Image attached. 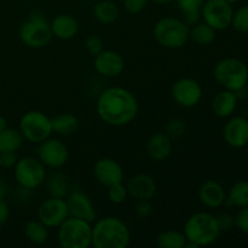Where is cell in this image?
<instances>
[{"label": "cell", "mask_w": 248, "mask_h": 248, "mask_svg": "<svg viewBox=\"0 0 248 248\" xmlns=\"http://www.w3.org/2000/svg\"><path fill=\"white\" fill-rule=\"evenodd\" d=\"M131 234L120 218L103 217L92 225V246L96 248H126Z\"/></svg>", "instance_id": "3957f363"}, {"label": "cell", "mask_w": 248, "mask_h": 248, "mask_svg": "<svg viewBox=\"0 0 248 248\" xmlns=\"http://www.w3.org/2000/svg\"><path fill=\"white\" fill-rule=\"evenodd\" d=\"M19 132L23 138L33 144H39L53 133L51 118L40 110L27 111L19 120Z\"/></svg>", "instance_id": "ba28073f"}, {"label": "cell", "mask_w": 248, "mask_h": 248, "mask_svg": "<svg viewBox=\"0 0 248 248\" xmlns=\"http://www.w3.org/2000/svg\"><path fill=\"white\" fill-rule=\"evenodd\" d=\"M136 212L140 218L149 217L153 212L152 203L149 202V200H140L136 206Z\"/></svg>", "instance_id": "ab89813d"}, {"label": "cell", "mask_w": 248, "mask_h": 248, "mask_svg": "<svg viewBox=\"0 0 248 248\" xmlns=\"http://www.w3.org/2000/svg\"><path fill=\"white\" fill-rule=\"evenodd\" d=\"M224 205L228 207H246L248 206V181H239L230 188Z\"/></svg>", "instance_id": "484cf974"}, {"label": "cell", "mask_w": 248, "mask_h": 248, "mask_svg": "<svg viewBox=\"0 0 248 248\" xmlns=\"http://www.w3.org/2000/svg\"><path fill=\"white\" fill-rule=\"evenodd\" d=\"M69 216L92 223L96 219V210L91 199L82 191H73L67 196Z\"/></svg>", "instance_id": "e0dca14e"}, {"label": "cell", "mask_w": 248, "mask_h": 248, "mask_svg": "<svg viewBox=\"0 0 248 248\" xmlns=\"http://www.w3.org/2000/svg\"><path fill=\"white\" fill-rule=\"evenodd\" d=\"M190 39L198 45H211L216 40V31L205 22L190 27Z\"/></svg>", "instance_id": "f546056e"}, {"label": "cell", "mask_w": 248, "mask_h": 248, "mask_svg": "<svg viewBox=\"0 0 248 248\" xmlns=\"http://www.w3.org/2000/svg\"><path fill=\"white\" fill-rule=\"evenodd\" d=\"M50 24L53 36L61 40H70L79 33V22L72 15H57Z\"/></svg>", "instance_id": "ffe728a7"}, {"label": "cell", "mask_w": 248, "mask_h": 248, "mask_svg": "<svg viewBox=\"0 0 248 248\" xmlns=\"http://www.w3.org/2000/svg\"><path fill=\"white\" fill-rule=\"evenodd\" d=\"M53 38L51 24L41 11L34 10L19 28V39L31 48H41L48 45Z\"/></svg>", "instance_id": "8992f818"}, {"label": "cell", "mask_w": 248, "mask_h": 248, "mask_svg": "<svg viewBox=\"0 0 248 248\" xmlns=\"http://www.w3.org/2000/svg\"><path fill=\"white\" fill-rule=\"evenodd\" d=\"M23 136L16 128H5L0 132V153L17 152L23 144Z\"/></svg>", "instance_id": "83f0119b"}, {"label": "cell", "mask_w": 248, "mask_h": 248, "mask_svg": "<svg viewBox=\"0 0 248 248\" xmlns=\"http://www.w3.org/2000/svg\"><path fill=\"white\" fill-rule=\"evenodd\" d=\"M178 9L183 12V21L189 27L201 22V9L205 0H176Z\"/></svg>", "instance_id": "d4e9b609"}, {"label": "cell", "mask_w": 248, "mask_h": 248, "mask_svg": "<svg viewBox=\"0 0 248 248\" xmlns=\"http://www.w3.org/2000/svg\"><path fill=\"white\" fill-rule=\"evenodd\" d=\"M183 232L186 237V248H198L215 244L222 232L216 216L196 212L186 219Z\"/></svg>", "instance_id": "7a4b0ae2"}, {"label": "cell", "mask_w": 248, "mask_h": 248, "mask_svg": "<svg viewBox=\"0 0 248 248\" xmlns=\"http://www.w3.org/2000/svg\"><path fill=\"white\" fill-rule=\"evenodd\" d=\"M232 15L234 10L232 4L225 0H206L201 9V18L216 31L229 28L232 26Z\"/></svg>", "instance_id": "30bf717a"}, {"label": "cell", "mask_w": 248, "mask_h": 248, "mask_svg": "<svg viewBox=\"0 0 248 248\" xmlns=\"http://www.w3.org/2000/svg\"><path fill=\"white\" fill-rule=\"evenodd\" d=\"M237 101H239V98H237L236 92L224 89L216 94L212 103H211V107H212L213 113L218 118L227 119L230 118L236 110Z\"/></svg>", "instance_id": "7402d4cb"}, {"label": "cell", "mask_w": 248, "mask_h": 248, "mask_svg": "<svg viewBox=\"0 0 248 248\" xmlns=\"http://www.w3.org/2000/svg\"><path fill=\"white\" fill-rule=\"evenodd\" d=\"M93 16L99 23L108 26L118 21L120 10L118 5L111 0H99L93 7Z\"/></svg>", "instance_id": "603a6c76"}, {"label": "cell", "mask_w": 248, "mask_h": 248, "mask_svg": "<svg viewBox=\"0 0 248 248\" xmlns=\"http://www.w3.org/2000/svg\"><path fill=\"white\" fill-rule=\"evenodd\" d=\"M149 0H124V7L128 14H140L147 7Z\"/></svg>", "instance_id": "8d00e7d4"}, {"label": "cell", "mask_w": 248, "mask_h": 248, "mask_svg": "<svg viewBox=\"0 0 248 248\" xmlns=\"http://www.w3.org/2000/svg\"><path fill=\"white\" fill-rule=\"evenodd\" d=\"M245 155H246V159H247V161H248V144L246 145V152H245Z\"/></svg>", "instance_id": "bcb514c9"}, {"label": "cell", "mask_w": 248, "mask_h": 248, "mask_svg": "<svg viewBox=\"0 0 248 248\" xmlns=\"http://www.w3.org/2000/svg\"><path fill=\"white\" fill-rule=\"evenodd\" d=\"M127 198L128 193L124 182L114 184V186H109L108 188V199L110 200V202L115 203V205H120V203L125 202Z\"/></svg>", "instance_id": "d6a6232c"}, {"label": "cell", "mask_w": 248, "mask_h": 248, "mask_svg": "<svg viewBox=\"0 0 248 248\" xmlns=\"http://www.w3.org/2000/svg\"><path fill=\"white\" fill-rule=\"evenodd\" d=\"M93 1H99V0H93Z\"/></svg>", "instance_id": "7dc6e473"}, {"label": "cell", "mask_w": 248, "mask_h": 248, "mask_svg": "<svg viewBox=\"0 0 248 248\" xmlns=\"http://www.w3.org/2000/svg\"><path fill=\"white\" fill-rule=\"evenodd\" d=\"M172 140L165 132L154 133L147 143V153L154 161H164L172 153Z\"/></svg>", "instance_id": "44dd1931"}, {"label": "cell", "mask_w": 248, "mask_h": 248, "mask_svg": "<svg viewBox=\"0 0 248 248\" xmlns=\"http://www.w3.org/2000/svg\"><path fill=\"white\" fill-rule=\"evenodd\" d=\"M225 1H227V2H229V4H235V2H237V1H239V0H225Z\"/></svg>", "instance_id": "f6af8a7d"}, {"label": "cell", "mask_w": 248, "mask_h": 248, "mask_svg": "<svg viewBox=\"0 0 248 248\" xmlns=\"http://www.w3.org/2000/svg\"><path fill=\"white\" fill-rule=\"evenodd\" d=\"M97 114L106 124L115 127L128 125L138 114V101L135 94L124 87L104 90L97 98Z\"/></svg>", "instance_id": "6da1fadb"}, {"label": "cell", "mask_w": 248, "mask_h": 248, "mask_svg": "<svg viewBox=\"0 0 248 248\" xmlns=\"http://www.w3.org/2000/svg\"><path fill=\"white\" fill-rule=\"evenodd\" d=\"M85 48L91 56H97L99 52L104 50V41L103 39L96 34H91L85 40Z\"/></svg>", "instance_id": "e575fe53"}, {"label": "cell", "mask_w": 248, "mask_h": 248, "mask_svg": "<svg viewBox=\"0 0 248 248\" xmlns=\"http://www.w3.org/2000/svg\"><path fill=\"white\" fill-rule=\"evenodd\" d=\"M156 245L160 248H186V237L183 232L166 230L156 237Z\"/></svg>", "instance_id": "f1b7e54d"}, {"label": "cell", "mask_w": 248, "mask_h": 248, "mask_svg": "<svg viewBox=\"0 0 248 248\" xmlns=\"http://www.w3.org/2000/svg\"><path fill=\"white\" fill-rule=\"evenodd\" d=\"M68 217H69V211L65 199L51 196L39 206L38 219L44 223L48 229L58 228Z\"/></svg>", "instance_id": "4fadbf2b"}, {"label": "cell", "mask_w": 248, "mask_h": 248, "mask_svg": "<svg viewBox=\"0 0 248 248\" xmlns=\"http://www.w3.org/2000/svg\"><path fill=\"white\" fill-rule=\"evenodd\" d=\"M199 199L207 208H219L224 205L227 193L217 181H206L199 188Z\"/></svg>", "instance_id": "d6986e66"}, {"label": "cell", "mask_w": 248, "mask_h": 248, "mask_svg": "<svg viewBox=\"0 0 248 248\" xmlns=\"http://www.w3.org/2000/svg\"><path fill=\"white\" fill-rule=\"evenodd\" d=\"M216 218H217L220 232H228V230L232 229L235 227V217L230 213H220V215L216 216Z\"/></svg>", "instance_id": "74e56055"}, {"label": "cell", "mask_w": 248, "mask_h": 248, "mask_svg": "<svg viewBox=\"0 0 248 248\" xmlns=\"http://www.w3.org/2000/svg\"><path fill=\"white\" fill-rule=\"evenodd\" d=\"M150 1L155 2V4L164 5V4H170V2H172V1H176V0H150Z\"/></svg>", "instance_id": "ee69618b"}, {"label": "cell", "mask_w": 248, "mask_h": 248, "mask_svg": "<svg viewBox=\"0 0 248 248\" xmlns=\"http://www.w3.org/2000/svg\"><path fill=\"white\" fill-rule=\"evenodd\" d=\"M186 125L184 123V120H182V119H172V120H170L167 123L166 128H165V133L172 140H177V138H181L186 133Z\"/></svg>", "instance_id": "836d02e7"}, {"label": "cell", "mask_w": 248, "mask_h": 248, "mask_svg": "<svg viewBox=\"0 0 248 248\" xmlns=\"http://www.w3.org/2000/svg\"><path fill=\"white\" fill-rule=\"evenodd\" d=\"M128 196L135 200H150L156 194V183L149 174L140 173L131 177L126 184Z\"/></svg>", "instance_id": "ac0fdd59"}, {"label": "cell", "mask_w": 248, "mask_h": 248, "mask_svg": "<svg viewBox=\"0 0 248 248\" xmlns=\"http://www.w3.org/2000/svg\"><path fill=\"white\" fill-rule=\"evenodd\" d=\"M232 27L239 33H248V5L241 6L234 12Z\"/></svg>", "instance_id": "1f68e13d"}, {"label": "cell", "mask_w": 248, "mask_h": 248, "mask_svg": "<svg viewBox=\"0 0 248 248\" xmlns=\"http://www.w3.org/2000/svg\"><path fill=\"white\" fill-rule=\"evenodd\" d=\"M24 236L34 245H44L48 240V228L40 220H29L24 225Z\"/></svg>", "instance_id": "4316f807"}, {"label": "cell", "mask_w": 248, "mask_h": 248, "mask_svg": "<svg viewBox=\"0 0 248 248\" xmlns=\"http://www.w3.org/2000/svg\"><path fill=\"white\" fill-rule=\"evenodd\" d=\"M216 81L232 92H241L248 82V67L239 58H223L213 69Z\"/></svg>", "instance_id": "5b68a950"}, {"label": "cell", "mask_w": 248, "mask_h": 248, "mask_svg": "<svg viewBox=\"0 0 248 248\" xmlns=\"http://www.w3.org/2000/svg\"><path fill=\"white\" fill-rule=\"evenodd\" d=\"M225 143L235 149H241L248 144V119L241 115L230 116L223 128Z\"/></svg>", "instance_id": "5bb4252c"}, {"label": "cell", "mask_w": 248, "mask_h": 248, "mask_svg": "<svg viewBox=\"0 0 248 248\" xmlns=\"http://www.w3.org/2000/svg\"><path fill=\"white\" fill-rule=\"evenodd\" d=\"M7 194V186L2 179H0V200H4Z\"/></svg>", "instance_id": "b9f144b4"}, {"label": "cell", "mask_w": 248, "mask_h": 248, "mask_svg": "<svg viewBox=\"0 0 248 248\" xmlns=\"http://www.w3.org/2000/svg\"><path fill=\"white\" fill-rule=\"evenodd\" d=\"M235 227L240 232L248 235V206L240 208L237 215L235 216Z\"/></svg>", "instance_id": "d590c367"}, {"label": "cell", "mask_w": 248, "mask_h": 248, "mask_svg": "<svg viewBox=\"0 0 248 248\" xmlns=\"http://www.w3.org/2000/svg\"><path fill=\"white\" fill-rule=\"evenodd\" d=\"M38 159L48 169L57 170L64 166L69 159V150L65 143L58 138L48 137L44 142L39 143Z\"/></svg>", "instance_id": "8fae6325"}, {"label": "cell", "mask_w": 248, "mask_h": 248, "mask_svg": "<svg viewBox=\"0 0 248 248\" xmlns=\"http://www.w3.org/2000/svg\"><path fill=\"white\" fill-rule=\"evenodd\" d=\"M171 96L178 106L193 108L198 106L202 98V87L191 78H182L172 85Z\"/></svg>", "instance_id": "7c38bea8"}, {"label": "cell", "mask_w": 248, "mask_h": 248, "mask_svg": "<svg viewBox=\"0 0 248 248\" xmlns=\"http://www.w3.org/2000/svg\"><path fill=\"white\" fill-rule=\"evenodd\" d=\"M47 189L50 195L55 196V198L65 199L68 196V193H69V186H68L67 179H65L64 176L60 173L53 174L48 179Z\"/></svg>", "instance_id": "4dcf8cb0"}, {"label": "cell", "mask_w": 248, "mask_h": 248, "mask_svg": "<svg viewBox=\"0 0 248 248\" xmlns=\"http://www.w3.org/2000/svg\"><path fill=\"white\" fill-rule=\"evenodd\" d=\"M14 176L22 189L33 190L46 181V166L38 157L24 156L17 160Z\"/></svg>", "instance_id": "9c48e42d"}, {"label": "cell", "mask_w": 248, "mask_h": 248, "mask_svg": "<svg viewBox=\"0 0 248 248\" xmlns=\"http://www.w3.org/2000/svg\"><path fill=\"white\" fill-rule=\"evenodd\" d=\"M153 34L162 47L176 50L181 48L190 39V27L183 19L176 17H162L155 23Z\"/></svg>", "instance_id": "277c9868"}, {"label": "cell", "mask_w": 248, "mask_h": 248, "mask_svg": "<svg viewBox=\"0 0 248 248\" xmlns=\"http://www.w3.org/2000/svg\"><path fill=\"white\" fill-rule=\"evenodd\" d=\"M57 237L63 248H89L92 246V225L87 220L69 216L58 227Z\"/></svg>", "instance_id": "52a82bcc"}, {"label": "cell", "mask_w": 248, "mask_h": 248, "mask_svg": "<svg viewBox=\"0 0 248 248\" xmlns=\"http://www.w3.org/2000/svg\"><path fill=\"white\" fill-rule=\"evenodd\" d=\"M10 208L4 200H0V227L9 220Z\"/></svg>", "instance_id": "60d3db41"}, {"label": "cell", "mask_w": 248, "mask_h": 248, "mask_svg": "<svg viewBox=\"0 0 248 248\" xmlns=\"http://www.w3.org/2000/svg\"><path fill=\"white\" fill-rule=\"evenodd\" d=\"M52 131L60 136H72L79 130V119L72 113H62L51 118Z\"/></svg>", "instance_id": "cb8c5ba5"}, {"label": "cell", "mask_w": 248, "mask_h": 248, "mask_svg": "<svg viewBox=\"0 0 248 248\" xmlns=\"http://www.w3.org/2000/svg\"><path fill=\"white\" fill-rule=\"evenodd\" d=\"M17 157L16 152H4L0 153V167L2 169H12L16 165Z\"/></svg>", "instance_id": "f35d334b"}, {"label": "cell", "mask_w": 248, "mask_h": 248, "mask_svg": "<svg viewBox=\"0 0 248 248\" xmlns=\"http://www.w3.org/2000/svg\"><path fill=\"white\" fill-rule=\"evenodd\" d=\"M94 178L106 188L124 182V169L116 160L111 157H102L93 166Z\"/></svg>", "instance_id": "9a60e30c"}, {"label": "cell", "mask_w": 248, "mask_h": 248, "mask_svg": "<svg viewBox=\"0 0 248 248\" xmlns=\"http://www.w3.org/2000/svg\"><path fill=\"white\" fill-rule=\"evenodd\" d=\"M94 69L99 75L114 78L120 75L125 69V61L119 52L113 50H103L94 56Z\"/></svg>", "instance_id": "2e32d148"}, {"label": "cell", "mask_w": 248, "mask_h": 248, "mask_svg": "<svg viewBox=\"0 0 248 248\" xmlns=\"http://www.w3.org/2000/svg\"><path fill=\"white\" fill-rule=\"evenodd\" d=\"M7 128V120L4 118V116H0V132Z\"/></svg>", "instance_id": "7bdbcfd3"}]
</instances>
